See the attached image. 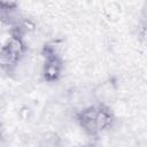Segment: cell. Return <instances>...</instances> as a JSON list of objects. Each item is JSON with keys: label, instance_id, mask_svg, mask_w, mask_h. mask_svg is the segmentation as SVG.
<instances>
[{"label": "cell", "instance_id": "1", "mask_svg": "<svg viewBox=\"0 0 147 147\" xmlns=\"http://www.w3.org/2000/svg\"><path fill=\"white\" fill-rule=\"evenodd\" d=\"M25 52V45L17 32L14 33L9 42L0 48V67L9 69L14 67Z\"/></svg>", "mask_w": 147, "mask_h": 147}, {"label": "cell", "instance_id": "2", "mask_svg": "<svg viewBox=\"0 0 147 147\" xmlns=\"http://www.w3.org/2000/svg\"><path fill=\"white\" fill-rule=\"evenodd\" d=\"M46 60L44 63L42 69V76L46 82H55L60 78L62 69H63V62L59 54H47L45 55Z\"/></svg>", "mask_w": 147, "mask_h": 147}, {"label": "cell", "instance_id": "3", "mask_svg": "<svg viewBox=\"0 0 147 147\" xmlns=\"http://www.w3.org/2000/svg\"><path fill=\"white\" fill-rule=\"evenodd\" d=\"M95 113H96V106H90L87 108H84L77 114V121L80 127L90 136H95L100 132L95 119Z\"/></svg>", "mask_w": 147, "mask_h": 147}, {"label": "cell", "instance_id": "4", "mask_svg": "<svg viewBox=\"0 0 147 147\" xmlns=\"http://www.w3.org/2000/svg\"><path fill=\"white\" fill-rule=\"evenodd\" d=\"M95 119L99 127V131H106L111 127L115 117L111 111V109L106 105H99L96 106V113H95Z\"/></svg>", "mask_w": 147, "mask_h": 147}, {"label": "cell", "instance_id": "5", "mask_svg": "<svg viewBox=\"0 0 147 147\" xmlns=\"http://www.w3.org/2000/svg\"><path fill=\"white\" fill-rule=\"evenodd\" d=\"M18 6L17 0H0V8L5 10H10L15 9Z\"/></svg>", "mask_w": 147, "mask_h": 147}, {"label": "cell", "instance_id": "6", "mask_svg": "<svg viewBox=\"0 0 147 147\" xmlns=\"http://www.w3.org/2000/svg\"><path fill=\"white\" fill-rule=\"evenodd\" d=\"M22 28H24L28 31H33L34 28H36V24L33 22H31L30 20H24L23 23H22Z\"/></svg>", "mask_w": 147, "mask_h": 147}]
</instances>
